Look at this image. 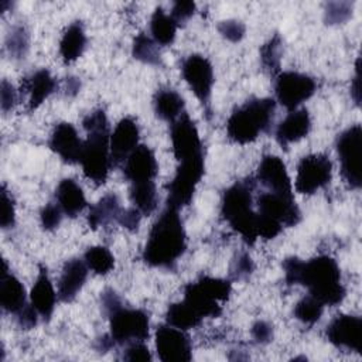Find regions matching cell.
I'll list each match as a JSON object with an SVG mask.
<instances>
[{
  "mask_svg": "<svg viewBox=\"0 0 362 362\" xmlns=\"http://www.w3.org/2000/svg\"><path fill=\"white\" fill-rule=\"evenodd\" d=\"M284 277L288 284H303L310 296L322 305H338L345 298V287L341 281V270L329 256H317L308 262L288 257L283 262Z\"/></svg>",
  "mask_w": 362,
  "mask_h": 362,
  "instance_id": "6da1fadb",
  "label": "cell"
},
{
  "mask_svg": "<svg viewBox=\"0 0 362 362\" xmlns=\"http://www.w3.org/2000/svg\"><path fill=\"white\" fill-rule=\"evenodd\" d=\"M187 249V236L178 209L165 206L153 223L144 250L143 260L151 267L171 269Z\"/></svg>",
  "mask_w": 362,
  "mask_h": 362,
  "instance_id": "7a4b0ae2",
  "label": "cell"
},
{
  "mask_svg": "<svg viewBox=\"0 0 362 362\" xmlns=\"http://www.w3.org/2000/svg\"><path fill=\"white\" fill-rule=\"evenodd\" d=\"M88 139L83 143L81 165L86 178L100 185L106 181L112 165L109 148V123L103 110H93L83 119Z\"/></svg>",
  "mask_w": 362,
  "mask_h": 362,
  "instance_id": "3957f363",
  "label": "cell"
},
{
  "mask_svg": "<svg viewBox=\"0 0 362 362\" xmlns=\"http://www.w3.org/2000/svg\"><path fill=\"white\" fill-rule=\"evenodd\" d=\"M276 102L270 98H253L235 109L226 122L228 137L238 144L255 141L272 127Z\"/></svg>",
  "mask_w": 362,
  "mask_h": 362,
  "instance_id": "277c9868",
  "label": "cell"
},
{
  "mask_svg": "<svg viewBox=\"0 0 362 362\" xmlns=\"http://www.w3.org/2000/svg\"><path fill=\"white\" fill-rule=\"evenodd\" d=\"M252 180L236 181L223 192L221 202L222 216L249 245L255 243L257 239V212H255L252 206Z\"/></svg>",
  "mask_w": 362,
  "mask_h": 362,
  "instance_id": "5b68a950",
  "label": "cell"
},
{
  "mask_svg": "<svg viewBox=\"0 0 362 362\" xmlns=\"http://www.w3.org/2000/svg\"><path fill=\"white\" fill-rule=\"evenodd\" d=\"M178 163L180 165L177 167L173 180L167 185V206L180 211L191 204L197 185L204 175L205 164L204 156L181 160Z\"/></svg>",
  "mask_w": 362,
  "mask_h": 362,
  "instance_id": "8992f818",
  "label": "cell"
},
{
  "mask_svg": "<svg viewBox=\"0 0 362 362\" xmlns=\"http://www.w3.org/2000/svg\"><path fill=\"white\" fill-rule=\"evenodd\" d=\"M337 153L341 163V174L345 182L358 189L362 184L361 156H362V127L354 124L344 130L337 139Z\"/></svg>",
  "mask_w": 362,
  "mask_h": 362,
  "instance_id": "52a82bcc",
  "label": "cell"
},
{
  "mask_svg": "<svg viewBox=\"0 0 362 362\" xmlns=\"http://www.w3.org/2000/svg\"><path fill=\"white\" fill-rule=\"evenodd\" d=\"M109 337L117 345L144 341L148 337V315L139 308L117 307L109 314Z\"/></svg>",
  "mask_w": 362,
  "mask_h": 362,
  "instance_id": "ba28073f",
  "label": "cell"
},
{
  "mask_svg": "<svg viewBox=\"0 0 362 362\" xmlns=\"http://www.w3.org/2000/svg\"><path fill=\"white\" fill-rule=\"evenodd\" d=\"M332 164L328 156L314 153L303 157L297 165L296 189L300 194L311 195L318 189L327 187L331 181Z\"/></svg>",
  "mask_w": 362,
  "mask_h": 362,
  "instance_id": "9c48e42d",
  "label": "cell"
},
{
  "mask_svg": "<svg viewBox=\"0 0 362 362\" xmlns=\"http://www.w3.org/2000/svg\"><path fill=\"white\" fill-rule=\"evenodd\" d=\"M317 89L315 81L300 72L286 71L276 76L274 92L279 103L290 110H296L298 105L310 99Z\"/></svg>",
  "mask_w": 362,
  "mask_h": 362,
  "instance_id": "30bf717a",
  "label": "cell"
},
{
  "mask_svg": "<svg viewBox=\"0 0 362 362\" xmlns=\"http://www.w3.org/2000/svg\"><path fill=\"white\" fill-rule=\"evenodd\" d=\"M181 72L189 89L209 113V100L214 86V69L211 62L202 55L192 54L184 59Z\"/></svg>",
  "mask_w": 362,
  "mask_h": 362,
  "instance_id": "8fae6325",
  "label": "cell"
},
{
  "mask_svg": "<svg viewBox=\"0 0 362 362\" xmlns=\"http://www.w3.org/2000/svg\"><path fill=\"white\" fill-rule=\"evenodd\" d=\"M259 215L279 222L281 226H294L301 219V212L293 198V194H280L267 191L257 198Z\"/></svg>",
  "mask_w": 362,
  "mask_h": 362,
  "instance_id": "7c38bea8",
  "label": "cell"
},
{
  "mask_svg": "<svg viewBox=\"0 0 362 362\" xmlns=\"http://www.w3.org/2000/svg\"><path fill=\"white\" fill-rule=\"evenodd\" d=\"M156 349L163 362H188L192 358L189 338L182 329L168 324L157 328Z\"/></svg>",
  "mask_w": 362,
  "mask_h": 362,
  "instance_id": "4fadbf2b",
  "label": "cell"
},
{
  "mask_svg": "<svg viewBox=\"0 0 362 362\" xmlns=\"http://www.w3.org/2000/svg\"><path fill=\"white\" fill-rule=\"evenodd\" d=\"M171 144L173 153L178 161L204 156L197 126L185 112L171 123Z\"/></svg>",
  "mask_w": 362,
  "mask_h": 362,
  "instance_id": "5bb4252c",
  "label": "cell"
},
{
  "mask_svg": "<svg viewBox=\"0 0 362 362\" xmlns=\"http://www.w3.org/2000/svg\"><path fill=\"white\" fill-rule=\"evenodd\" d=\"M327 339L339 349L362 354V320L356 315H337L327 327Z\"/></svg>",
  "mask_w": 362,
  "mask_h": 362,
  "instance_id": "9a60e30c",
  "label": "cell"
},
{
  "mask_svg": "<svg viewBox=\"0 0 362 362\" xmlns=\"http://www.w3.org/2000/svg\"><path fill=\"white\" fill-rule=\"evenodd\" d=\"M139 126L132 117H123L110 134L109 148L112 165H119L126 161L130 153L139 146Z\"/></svg>",
  "mask_w": 362,
  "mask_h": 362,
  "instance_id": "2e32d148",
  "label": "cell"
},
{
  "mask_svg": "<svg viewBox=\"0 0 362 362\" xmlns=\"http://www.w3.org/2000/svg\"><path fill=\"white\" fill-rule=\"evenodd\" d=\"M51 150L66 164H76L81 160L83 143L81 141L75 127L62 122L55 126L49 137Z\"/></svg>",
  "mask_w": 362,
  "mask_h": 362,
  "instance_id": "e0dca14e",
  "label": "cell"
},
{
  "mask_svg": "<svg viewBox=\"0 0 362 362\" xmlns=\"http://www.w3.org/2000/svg\"><path fill=\"white\" fill-rule=\"evenodd\" d=\"M158 173V164L153 150L144 144H139L123 165V174L130 182L153 181Z\"/></svg>",
  "mask_w": 362,
  "mask_h": 362,
  "instance_id": "ac0fdd59",
  "label": "cell"
},
{
  "mask_svg": "<svg viewBox=\"0 0 362 362\" xmlns=\"http://www.w3.org/2000/svg\"><path fill=\"white\" fill-rule=\"evenodd\" d=\"M257 181L269 191L280 194H293L291 181L286 170V164L277 156L267 154L257 167Z\"/></svg>",
  "mask_w": 362,
  "mask_h": 362,
  "instance_id": "d6986e66",
  "label": "cell"
},
{
  "mask_svg": "<svg viewBox=\"0 0 362 362\" xmlns=\"http://www.w3.org/2000/svg\"><path fill=\"white\" fill-rule=\"evenodd\" d=\"M88 269L85 260L76 257L65 262L58 281V298L62 303H71L78 296L86 281Z\"/></svg>",
  "mask_w": 362,
  "mask_h": 362,
  "instance_id": "ffe728a7",
  "label": "cell"
},
{
  "mask_svg": "<svg viewBox=\"0 0 362 362\" xmlns=\"http://www.w3.org/2000/svg\"><path fill=\"white\" fill-rule=\"evenodd\" d=\"M311 130V117L307 109H296L290 112L276 129V140L281 147L304 139Z\"/></svg>",
  "mask_w": 362,
  "mask_h": 362,
  "instance_id": "44dd1931",
  "label": "cell"
},
{
  "mask_svg": "<svg viewBox=\"0 0 362 362\" xmlns=\"http://www.w3.org/2000/svg\"><path fill=\"white\" fill-rule=\"evenodd\" d=\"M0 303L4 311L18 314L25 304V290L23 283L11 273H8L6 262H3L0 279Z\"/></svg>",
  "mask_w": 362,
  "mask_h": 362,
  "instance_id": "7402d4cb",
  "label": "cell"
},
{
  "mask_svg": "<svg viewBox=\"0 0 362 362\" xmlns=\"http://www.w3.org/2000/svg\"><path fill=\"white\" fill-rule=\"evenodd\" d=\"M30 298H31V305L35 308L38 315H41L44 320H49L55 308L57 294L48 277L47 269L44 267L40 269V273L31 288Z\"/></svg>",
  "mask_w": 362,
  "mask_h": 362,
  "instance_id": "603a6c76",
  "label": "cell"
},
{
  "mask_svg": "<svg viewBox=\"0 0 362 362\" xmlns=\"http://www.w3.org/2000/svg\"><path fill=\"white\" fill-rule=\"evenodd\" d=\"M55 198L62 212L69 218H75L86 206L85 194L72 178H64L58 184L55 189Z\"/></svg>",
  "mask_w": 362,
  "mask_h": 362,
  "instance_id": "cb8c5ba5",
  "label": "cell"
},
{
  "mask_svg": "<svg viewBox=\"0 0 362 362\" xmlns=\"http://www.w3.org/2000/svg\"><path fill=\"white\" fill-rule=\"evenodd\" d=\"M57 88L55 79L48 69H38L24 81L23 89L28 93V109H37Z\"/></svg>",
  "mask_w": 362,
  "mask_h": 362,
  "instance_id": "d4e9b609",
  "label": "cell"
},
{
  "mask_svg": "<svg viewBox=\"0 0 362 362\" xmlns=\"http://www.w3.org/2000/svg\"><path fill=\"white\" fill-rule=\"evenodd\" d=\"M153 105L157 117L173 123L184 113L185 102L178 92H175L174 89L164 88L157 90V93L154 95Z\"/></svg>",
  "mask_w": 362,
  "mask_h": 362,
  "instance_id": "484cf974",
  "label": "cell"
},
{
  "mask_svg": "<svg viewBox=\"0 0 362 362\" xmlns=\"http://www.w3.org/2000/svg\"><path fill=\"white\" fill-rule=\"evenodd\" d=\"M86 47V34L81 21L72 23L59 41V54L64 62L69 64L76 61Z\"/></svg>",
  "mask_w": 362,
  "mask_h": 362,
  "instance_id": "4316f807",
  "label": "cell"
},
{
  "mask_svg": "<svg viewBox=\"0 0 362 362\" xmlns=\"http://www.w3.org/2000/svg\"><path fill=\"white\" fill-rule=\"evenodd\" d=\"M120 202L115 194H107L102 197L89 211L88 223L92 229H98L100 226H106L112 221H117L120 214Z\"/></svg>",
  "mask_w": 362,
  "mask_h": 362,
  "instance_id": "83f0119b",
  "label": "cell"
},
{
  "mask_svg": "<svg viewBox=\"0 0 362 362\" xmlns=\"http://www.w3.org/2000/svg\"><path fill=\"white\" fill-rule=\"evenodd\" d=\"M130 201L141 215H151L157 208V191L154 181L132 182Z\"/></svg>",
  "mask_w": 362,
  "mask_h": 362,
  "instance_id": "f1b7e54d",
  "label": "cell"
},
{
  "mask_svg": "<svg viewBox=\"0 0 362 362\" xmlns=\"http://www.w3.org/2000/svg\"><path fill=\"white\" fill-rule=\"evenodd\" d=\"M153 40L160 45H171L175 38L177 23L161 7H157L150 20Z\"/></svg>",
  "mask_w": 362,
  "mask_h": 362,
  "instance_id": "f546056e",
  "label": "cell"
},
{
  "mask_svg": "<svg viewBox=\"0 0 362 362\" xmlns=\"http://www.w3.org/2000/svg\"><path fill=\"white\" fill-rule=\"evenodd\" d=\"M165 320L168 325H173L178 329H189L195 328L201 324L202 317L187 303V301H180L174 303L167 308Z\"/></svg>",
  "mask_w": 362,
  "mask_h": 362,
  "instance_id": "4dcf8cb0",
  "label": "cell"
},
{
  "mask_svg": "<svg viewBox=\"0 0 362 362\" xmlns=\"http://www.w3.org/2000/svg\"><path fill=\"white\" fill-rule=\"evenodd\" d=\"M184 301H187L202 318L218 317L222 313V307L219 305V303L209 298L204 293H201L194 283H189L185 286Z\"/></svg>",
  "mask_w": 362,
  "mask_h": 362,
  "instance_id": "1f68e13d",
  "label": "cell"
},
{
  "mask_svg": "<svg viewBox=\"0 0 362 362\" xmlns=\"http://www.w3.org/2000/svg\"><path fill=\"white\" fill-rule=\"evenodd\" d=\"M195 287L208 296L209 298L222 303L229 298V294L232 291V286L229 280L225 279H218V277H209V276H202L197 281H194Z\"/></svg>",
  "mask_w": 362,
  "mask_h": 362,
  "instance_id": "d6a6232c",
  "label": "cell"
},
{
  "mask_svg": "<svg viewBox=\"0 0 362 362\" xmlns=\"http://www.w3.org/2000/svg\"><path fill=\"white\" fill-rule=\"evenodd\" d=\"M133 57L143 64L156 66L161 65V55L157 42L144 33H140L133 41Z\"/></svg>",
  "mask_w": 362,
  "mask_h": 362,
  "instance_id": "836d02e7",
  "label": "cell"
},
{
  "mask_svg": "<svg viewBox=\"0 0 362 362\" xmlns=\"http://www.w3.org/2000/svg\"><path fill=\"white\" fill-rule=\"evenodd\" d=\"M86 266L96 274H107L115 267V257L105 246H92L85 252Z\"/></svg>",
  "mask_w": 362,
  "mask_h": 362,
  "instance_id": "e575fe53",
  "label": "cell"
},
{
  "mask_svg": "<svg viewBox=\"0 0 362 362\" xmlns=\"http://www.w3.org/2000/svg\"><path fill=\"white\" fill-rule=\"evenodd\" d=\"M280 55H281V40L276 34L269 40V42H266L262 47V51H260L262 65L272 75L280 74Z\"/></svg>",
  "mask_w": 362,
  "mask_h": 362,
  "instance_id": "d590c367",
  "label": "cell"
},
{
  "mask_svg": "<svg viewBox=\"0 0 362 362\" xmlns=\"http://www.w3.org/2000/svg\"><path fill=\"white\" fill-rule=\"evenodd\" d=\"M322 308H324V305L317 298H314L313 296H307V297H303L296 304L294 315L301 322L313 325L321 318Z\"/></svg>",
  "mask_w": 362,
  "mask_h": 362,
  "instance_id": "8d00e7d4",
  "label": "cell"
},
{
  "mask_svg": "<svg viewBox=\"0 0 362 362\" xmlns=\"http://www.w3.org/2000/svg\"><path fill=\"white\" fill-rule=\"evenodd\" d=\"M28 48V35L23 27H16L7 37V49L14 58H23Z\"/></svg>",
  "mask_w": 362,
  "mask_h": 362,
  "instance_id": "74e56055",
  "label": "cell"
},
{
  "mask_svg": "<svg viewBox=\"0 0 362 362\" xmlns=\"http://www.w3.org/2000/svg\"><path fill=\"white\" fill-rule=\"evenodd\" d=\"M352 14V4L346 1L329 3L325 10L327 24H339L346 21Z\"/></svg>",
  "mask_w": 362,
  "mask_h": 362,
  "instance_id": "f35d334b",
  "label": "cell"
},
{
  "mask_svg": "<svg viewBox=\"0 0 362 362\" xmlns=\"http://www.w3.org/2000/svg\"><path fill=\"white\" fill-rule=\"evenodd\" d=\"M62 209L59 208L58 204H47L40 214V221L41 226L45 230H54L55 228L59 226L62 221Z\"/></svg>",
  "mask_w": 362,
  "mask_h": 362,
  "instance_id": "ab89813d",
  "label": "cell"
},
{
  "mask_svg": "<svg viewBox=\"0 0 362 362\" xmlns=\"http://www.w3.org/2000/svg\"><path fill=\"white\" fill-rule=\"evenodd\" d=\"M218 30L219 33L229 41L232 42H238L243 38L245 35V31H246V27L242 21H238V20H225V21H221L219 25H218Z\"/></svg>",
  "mask_w": 362,
  "mask_h": 362,
  "instance_id": "60d3db41",
  "label": "cell"
},
{
  "mask_svg": "<svg viewBox=\"0 0 362 362\" xmlns=\"http://www.w3.org/2000/svg\"><path fill=\"white\" fill-rule=\"evenodd\" d=\"M16 221V211L13 198L8 195L6 187L1 189V215H0V225L3 229L13 228Z\"/></svg>",
  "mask_w": 362,
  "mask_h": 362,
  "instance_id": "b9f144b4",
  "label": "cell"
},
{
  "mask_svg": "<svg viewBox=\"0 0 362 362\" xmlns=\"http://www.w3.org/2000/svg\"><path fill=\"white\" fill-rule=\"evenodd\" d=\"M123 358L130 362H150L151 354H150L148 348L143 344V341H136V342L130 344V346L126 349V354L123 355Z\"/></svg>",
  "mask_w": 362,
  "mask_h": 362,
  "instance_id": "7bdbcfd3",
  "label": "cell"
},
{
  "mask_svg": "<svg viewBox=\"0 0 362 362\" xmlns=\"http://www.w3.org/2000/svg\"><path fill=\"white\" fill-rule=\"evenodd\" d=\"M195 11V3L194 1H189V0H184V1H175L173 4V10H171V17L174 18V21L178 24V23H182L185 20H188Z\"/></svg>",
  "mask_w": 362,
  "mask_h": 362,
  "instance_id": "ee69618b",
  "label": "cell"
},
{
  "mask_svg": "<svg viewBox=\"0 0 362 362\" xmlns=\"http://www.w3.org/2000/svg\"><path fill=\"white\" fill-rule=\"evenodd\" d=\"M253 262L247 253H240L238 259L233 262L232 274L235 279H243L253 272Z\"/></svg>",
  "mask_w": 362,
  "mask_h": 362,
  "instance_id": "f6af8a7d",
  "label": "cell"
},
{
  "mask_svg": "<svg viewBox=\"0 0 362 362\" xmlns=\"http://www.w3.org/2000/svg\"><path fill=\"white\" fill-rule=\"evenodd\" d=\"M143 215L136 209V208H130V209H122L119 216H117V222L129 229V230H136L139 228L140 223V218Z\"/></svg>",
  "mask_w": 362,
  "mask_h": 362,
  "instance_id": "bcb514c9",
  "label": "cell"
},
{
  "mask_svg": "<svg viewBox=\"0 0 362 362\" xmlns=\"http://www.w3.org/2000/svg\"><path fill=\"white\" fill-rule=\"evenodd\" d=\"M252 337L257 344H267L273 338V327L266 321H256L252 325Z\"/></svg>",
  "mask_w": 362,
  "mask_h": 362,
  "instance_id": "7dc6e473",
  "label": "cell"
},
{
  "mask_svg": "<svg viewBox=\"0 0 362 362\" xmlns=\"http://www.w3.org/2000/svg\"><path fill=\"white\" fill-rule=\"evenodd\" d=\"M0 98H1V110L4 113H7L8 110L13 109V106L16 103V99H17V95H16V90H14L13 85L8 83L7 81L1 82Z\"/></svg>",
  "mask_w": 362,
  "mask_h": 362,
  "instance_id": "c3c4849f",
  "label": "cell"
},
{
  "mask_svg": "<svg viewBox=\"0 0 362 362\" xmlns=\"http://www.w3.org/2000/svg\"><path fill=\"white\" fill-rule=\"evenodd\" d=\"M17 321L20 324L21 328L30 329L33 327L37 325V320H38V313L35 311V308L33 305H25L18 314H17Z\"/></svg>",
  "mask_w": 362,
  "mask_h": 362,
  "instance_id": "681fc988",
  "label": "cell"
},
{
  "mask_svg": "<svg viewBox=\"0 0 362 362\" xmlns=\"http://www.w3.org/2000/svg\"><path fill=\"white\" fill-rule=\"evenodd\" d=\"M100 300H102V307H103V310H105V313H106L107 315H109L112 311H115L117 307L122 305L120 298L117 297V294H116L113 290H106V291L102 294Z\"/></svg>",
  "mask_w": 362,
  "mask_h": 362,
  "instance_id": "f907efd6",
  "label": "cell"
},
{
  "mask_svg": "<svg viewBox=\"0 0 362 362\" xmlns=\"http://www.w3.org/2000/svg\"><path fill=\"white\" fill-rule=\"evenodd\" d=\"M351 96L354 99V102L359 106L361 105V59H356V65H355V76L351 85Z\"/></svg>",
  "mask_w": 362,
  "mask_h": 362,
  "instance_id": "816d5d0a",
  "label": "cell"
},
{
  "mask_svg": "<svg viewBox=\"0 0 362 362\" xmlns=\"http://www.w3.org/2000/svg\"><path fill=\"white\" fill-rule=\"evenodd\" d=\"M79 81L76 78H68L66 79V95H75L79 90Z\"/></svg>",
  "mask_w": 362,
  "mask_h": 362,
  "instance_id": "f5cc1de1",
  "label": "cell"
}]
</instances>
